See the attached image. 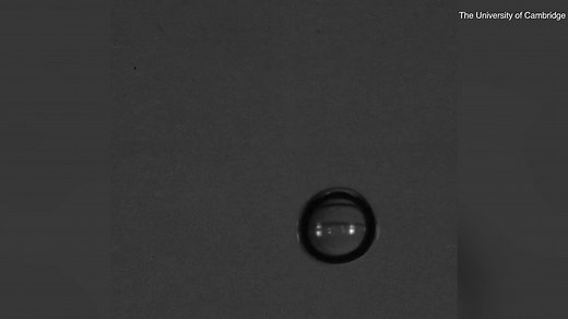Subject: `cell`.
Wrapping results in <instances>:
<instances>
[{"instance_id":"6da1fadb","label":"cell","mask_w":568,"mask_h":319,"mask_svg":"<svg viewBox=\"0 0 568 319\" xmlns=\"http://www.w3.org/2000/svg\"><path fill=\"white\" fill-rule=\"evenodd\" d=\"M297 237L303 250L324 264L362 258L377 237V217L358 191L331 187L313 194L299 215Z\"/></svg>"}]
</instances>
